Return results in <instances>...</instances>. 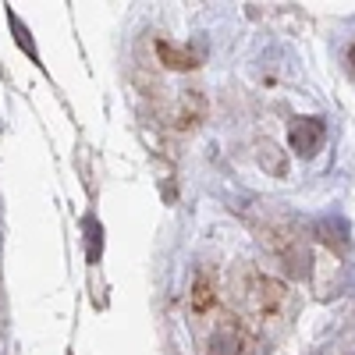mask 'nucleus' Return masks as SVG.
<instances>
[{"mask_svg":"<svg viewBox=\"0 0 355 355\" xmlns=\"http://www.w3.org/2000/svg\"><path fill=\"white\" fill-rule=\"evenodd\" d=\"M320 142H323V121H316V117H299V121L291 125V146H295V153L313 157L320 150Z\"/></svg>","mask_w":355,"mask_h":355,"instance_id":"nucleus-1","label":"nucleus"},{"mask_svg":"<svg viewBox=\"0 0 355 355\" xmlns=\"http://www.w3.org/2000/svg\"><path fill=\"white\" fill-rule=\"evenodd\" d=\"M210 355H242V331L234 327V323L220 327L210 341Z\"/></svg>","mask_w":355,"mask_h":355,"instance_id":"nucleus-2","label":"nucleus"},{"mask_svg":"<svg viewBox=\"0 0 355 355\" xmlns=\"http://www.w3.org/2000/svg\"><path fill=\"white\" fill-rule=\"evenodd\" d=\"M348 61H352V71H355V46H352V53H348Z\"/></svg>","mask_w":355,"mask_h":355,"instance_id":"nucleus-3","label":"nucleus"}]
</instances>
